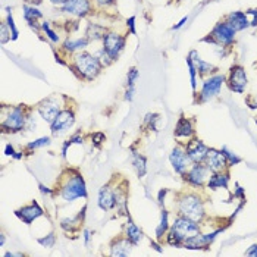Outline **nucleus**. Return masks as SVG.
I'll use <instances>...</instances> for the list:
<instances>
[{
	"label": "nucleus",
	"mask_w": 257,
	"mask_h": 257,
	"mask_svg": "<svg viewBox=\"0 0 257 257\" xmlns=\"http://www.w3.org/2000/svg\"><path fill=\"white\" fill-rule=\"evenodd\" d=\"M226 87L229 88V91L235 93V94H242L248 85V77L245 72V68L239 63H234L229 68V72L225 79Z\"/></svg>",
	"instance_id": "0eeeda50"
},
{
	"label": "nucleus",
	"mask_w": 257,
	"mask_h": 257,
	"mask_svg": "<svg viewBox=\"0 0 257 257\" xmlns=\"http://www.w3.org/2000/svg\"><path fill=\"white\" fill-rule=\"evenodd\" d=\"M5 242H6V237H5V234H2V235H0V247H3Z\"/></svg>",
	"instance_id": "e2e57ef3"
},
{
	"label": "nucleus",
	"mask_w": 257,
	"mask_h": 257,
	"mask_svg": "<svg viewBox=\"0 0 257 257\" xmlns=\"http://www.w3.org/2000/svg\"><path fill=\"white\" fill-rule=\"evenodd\" d=\"M225 228H219L216 231H212V232H207V234H198L194 237L187 238L184 241V245L182 248H188V250H206L215 239L218 237L220 232H223Z\"/></svg>",
	"instance_id": "4468645a"
},
{
	"label": "nucleus",
	"mask_w": 257,
	"mask_h": 257,
	"mask_svg": "<svg viewBox=\"0 0 257 257\" xmlns=\"http://www.w3.org/2000/svg\"><path fill=\"white\" fill-rule=\"evenodd\" d=\"M229 171H223V172H215L210 174V177L207 179L206 187L212 191H218V190H228L229 187Z\"/></svg>",
	"instance_id": "5701e85b"
},
{
	"label": "nucleus",
	"mask_w": 257,
	"mask_h": 257,
	"mask_svg": "<svg viewBox=\"0 0 257 257\" xmlns=\"http://www.w3.org/2000/svg\"><path fill=\"white\" fill-rule=\"evenodd\" d=\"M245 256H250V257H257V244H253V245H250L247 250H245V253H244Z\"/></svg>",
	"instance_id": "3c124183"
},
{
	"label": "nucleus",
	"mask_w": 257,
	"mask_h": 257,
	"mask_svg": "<svg viewBox=\"0 0 257 257\" xmlns=\"http://www.w3.org/2000/svg\"><path fill=\"white\" fill-rule=\"evenodd\" d=\"M24 11V20L28 22V25L31 28H34L36 31H40L41 27H37V21L43 18V12L36 6H30V5H24L22 8Z\"/></svg>",
	"instance_id": "a878e982"
},
{
	"label": "nucleus",
	"mask_w": 257,
	"mask_h": 257,
	"mask_svg": "<svg viewBox=\"0 0 257 257\" xmlns=\"http://www.w3.org/2000/svg\"><path fill=\"white\" fill-rule=\"evenodd\" d=\"M9 40H12L11 30H9L8 24H6V22H3V24H2V43L5 44V43H8Z\"/></svg>",
	"instance_id": "37998d69"
},
{
	"label": "nucleus",
	"mask_w": 257,
	"mask_h": 257,
	"mask_svg": "<svg viewBox=\"0 0 257 257\" xmlns=\"http://www.w3.org/2000/svg\"><path fill=\"white\" fill-rule=\"evenodd\" d=\"M90 238H91V231L90 229H84V244L85 245L90 244Z\"/></svg>",
	"instance_id": "4d7b16f0"
},
{
	"label": "nucleus",
	"mask_w": 257,
	"mask_h": 257,
	"mask_svg": "<svg viewBox=\"0 0 257 257\" xmlns=\"http://www.w3.org/2000/svg\"><path fill=\"white\" fill-rule=\"evenodd\" d=\"M245 14L250 21V27H257V8H251V9L245 11Z\"/></svg>",
	"instance_id": "79ce46f5"
},
{
	"label": "nucleus",
	"mask_w": 257,
	"mask_h": 257,
	"mask_svg": "<svg viewBox=\"0 0 257 257\" xmlns=\"http://www.w3.org/2000/svg\"><path fill=\"white\" fill-rule=\"evenodd\" d=\"M210 171L204 163H193L188 171L184 174L182 178L185 179V182L194 188H204L207 184V179L210 177Z\"/></svg>",
	"instance_id": "6e6552de"
},
{
	"label": "nucleus",
	"mask_w": 257,
	"mask_h": 257,
	"mask_svg": "<svg viewBox=\"0 0 257 257\" xmlns=\"http://www.w3.org/2000/svg\"><path fill=\"white\" fill-rule=\"evenodd\" d=\"M134 94H136V87H126L123 99L126 100V101H133L134 100Z\"/></svg>",
	"instance_id": "49530a36"
},
{
	"label": "nucleus",
	"mask_w": 257,
	"mask_h": 257,
	"mask_svg": "<svg viewBox=\"0 0 257 257\" xmlns=\"http://www.w3.org/2000/svg\"><path fill=\"white\" fill-rule=\"evenodd\" d=\"M69 141H71V144H82L84 143V139H82V136L77 133V134H74L72 137H69Z\"/></svg>",
	"instance_id": "603ef678"
},
{
	"label": "nucleus",
	"mask_w": 257,
	"mask_h": 257,
	"mask_svg": "<svg viewBox=\"0 0 257 257\" xmlns=\"http://www.w3.org/2000/svg\"><path fill=\"white\" fill-rule=\"evenodd\" d=\"M165 242L168 245H171V247H178V248H181L184 245V239L179 237L174 229H171V228H169V231L165 235Z\"/></svg>",
	"instance_id": "473e14b6"
},
{
	"label": "nucleus",
	"mask_w": 257,
	"mask_h": 257,
	"mask_svg": "<svg viewBox=\"0 0 257 257\" xmlns=\"http://www.w3.org/2000/svg\"><path fill=\"white\" fill-rule=\"evenodd\" d=\"M68 0H50V3H53V5H56V6H62L63 3H66Z\"/></svg>",
	"instance_id": "bf43d9fd"
},
{
	"label": "nucleus",
	"mask_w": 257,
	"mask_h": 257,
	"mask_svg": "<svg viewBox=\"0 0 257 257\" xmlns=\"http://www.w3.org/2000/svg\"><path fill=\"white\" fill-rule=\"evenodd\" d=\"M225 79L226 75L223 74H213L210 77H206L203 78V85L200 88V91L196 93V103L197 104H203V103H207L210 100L216 99L225 84Z\"/></svg>",
	"instance_id": "423d86ee"
},
{
	"label": "nucleus",
	"mask_w": 257,
	"mask_h": 257,
	"mask_svg": "<svg viewBox=\"0 0 257 257\" xmlns=\"http://www.w3.org/2000/svg\"><path fill=\"white\" fill-rule=\"evenodd\" d=\"M188 58L194 62V65H196V68H197L198 77L206 78V77H210V75H213V74H218V66H215L213 63H210V62H207V60L201 59L197 50H190Z\"/></svg>",
	"instance_id": "aec40b11"
},
{
	"label": "nucleus",
	"mask_w": 257,
	"mask_h": 257,
	"mask_svg": "<svg viewBox=\"0 0 257 257\" xmlns=\"http://www.w3.org/2000/svg\"><path fill=\"white\" fill-rule=\"evenodd\" d=\"M133 247H134V244L128 239V238L125 237V235H122V237L118 238H113L112 239V242H110V256L113 257H126L131 254V251H133Z\"/></svg>",
	"instance_id": "4be33fe9"
},
{
	"label": "nucleus",
	"mask_w": 257,
	"mask_h": 257,
	"mask_svg": "<svg viewBox=\"0 0 257 257\" xmlns=\"http://www.w3.org/2000/svg\"><path fill=\"white\" fill-rule=\"evenodd\" d=\"M126 28H128V31H130L133 36L137 34V30H136V17H130V18L126 20Z\"/></svg>",
	"instance_id": "a18cd8bd"
},
{
	"label": "nucleus",
	"mask_w": 257,
	"mask_h": 257,
	"mask_svg": "<svg viewBox=\"0 0 257 257\" xmlns=\"http://www.w3.org/2000/svg\"><path fill=\"white\" fill-rule=\"evenodd\" d=\"M60 110H62V104H60L59 100H58V96L47 97V99L41 100L39 104H37L39 115L49 125L56 119V116L60 113Z\"/></svg>",
	"instance_id": "9b49d317"
},
{
	"label": "nucleus",
	"mask_w": 257,
	"mask_h": 257,
	"mask_svg": "<svg viewBox=\"0 0 257 257\" xmlns=\"http://www.w3.org/2000/svg\"><path fill=\"white\" fill-rule=\"evenodd\" d=\"M62 12L75 18H85L93 12L91 0H68L60 6Z\"/></svg>",
	"instance_id": "2eb2a0df"
},
{
	"label": "nucleus",
	"mask_w": 257,
	"mask_h": 257,
	"mask_svg": "<svg viewBox=\"0 0 257 257\" xmlns=\"http://www.w3.org/2000/svg\"><path fill=\"white\" fill-rule=\"evenodd\" d=\"M3 256L5 257H21L22 256V253H11V251H9V253H5Z\"/></svg>",
	"instance_id": "052dcab7"
},
{
	"label": "nucleus",
	"mask_w": 257,
	"mask_h": 257,
	"mask_svg": "<svg viewBox=\"0 0 257 257\" xmlns=\"http://www.w3.org/2000/svg\"><path fill=\"white\" fill-rule=\"evenodd\" d=\"M225 21L235 30V31H244L247 28H250V21L247 18V14L242 11H235L231 12L225 17Z\"/></svg>",
	"instance_id": "b1692460"
},
{
	"label": "nucleus",
	"mask_w": 257,
	"mask_h": 257,
	"mask_svg": "<svg viewBox=\"0 0 257 257\" xmlns=\"http://www.w3.org/2000/svg\"><path fill=\"white\" fill-rule=\"evenodd\" d=\"M185 22H188V17H184V18L179 21L177 25H174V27H172V30H174V31H177V30H179V28H182V27L185 25Z\"/></svg>",
	"instance_id": "6e6d98bb"
},
{
	"label": "nucleus",
	"mask_w": 257,
	"mask_h": 257,
	"mask_svg": "<svg viewBox=\"0 0 257 257\" xmlns=\"http://www.w3.org/2000/svg\"><path fill=\"white\" fill-rule=\"evenodd\" d=\"M184 146H185L188 158L193 163H204L207 152H209V147L204 144V141L194 137V139L188 140L187 143H184Z\"/></svg>",
	"instance_id": "dca6fc26"
},
{
	"label": "nucleus",
	"mask_w": 257,
	"mask_h": 257,
	"mask_svg": "<svg viewBox=\"0 0 257 257\" xmlns=\"http://www.w3.org/2000/svg\"><path fill=\"white\" fill-rule=\"evenodd\" d=\"M171 229H174L184 241H185L187 238L198 235V234L201 232V228H200V225H198L197 222L185 218V216H182V215H177L174 223L171 225Z\"/></svg>",
	"instance_id": "9d476101"
},
{
	"label": "nucleus",
	"mask_w": 257,
	"mask_h": 257,
	"mask_svg": "<svg viewBox=\"0 0 257 257\" xmlns=\"http://www.w3.org/2000/svg\"><path fill=\"white\" fill-rule=\"evenodd\" d=\"M131 163H133V168L137 174L139 178H144L146 174H147V159L146 156H143L139 152H134L131 153Z\"/></svg>",
	"instance_id": "cd10ccee"
},
{
	"label": "nucleus",
	"mask_w": 257,
	"mask_h": 257,
	"mask_svg": "<svg viewBox=\"0 0 257 257\" xmlns=\"http://www.w3.org/2000/svg\"><path fill=\"white\" fill-rule=\"evenodd\" d=\"M103 50L109 55V58L110 59L115 60L118 59V56L120 55V52L123 50V47H125V43H126V40L123 36H120L118 33H106V36L103 37Z\"/></svg>",
	"instance_id": "f8f14e48"
},
{
	"label": "nucleus",
	"mask_w": 257,
	"mask_h": 257,
	"mask_svg": "<svg viewBox=\"0 0 257 257\" xmlns=\"http://www.w3.org/2000/svg\"><path fill=\"white\" fill-rule=\"evenodd\" d=\"M22 158H24V153H22V152H17V153L14 155V159H15V160H21Z\"/></svg>",
	"instance_id": "680f3d73"
},
{
	"label": "nucleus",
	"mask_w": 257,
	"mask_h": 257,
	"mask_svg": "<svg viewBox=\"0 0 257 257\" xmlns=\"http://www.w3.org/2000/svg\"><path fill=\"white\" fill-rule=\"evenodd\" d=\"M245 104L248 106V109H251V110H256L257 109V97H254V96H247V97H245Z\"/></svg>",
	"instance_id": "de8ad7c7"
},
{
	"label": "nucleus",
	"mask_w": 257,
	"mask_h": 257,
	"mask_svg": "<svg viewBox=\"0 0 257 257\" xmlns=\"http://www.w3.org/2000/svg\"><path fill=\"white\" fill-rule=\"evenodd\" d=\"M169 228H171V223H169V212L166 209H163L162 213H160L159 225L156 226V239L162 242L165 235H166V232L169 231Z\"/></svg>",
	"instance_id": "c756f323"
},
{
	"label": "nucleus",
	"mask_w": 257,
	"mask_h": 257,
	"mask_svg": "<svg viewBox=\"0 0 257 257\" xmlns=\"http://www.w3.org/2000/svg\"><path fill=\"white\" fill-rule=\"evenodd\" d=\"M140 77V71L137 68H131L126 74V81H125V88L126 87H136V82Z\"/></svg>",
	"instance_id": "58836bf2"
},
{
	"label": "nucleus",
	"mask_w": 257,
	"mask_h": 257,
	"mask_svg": "<svg viewBox=\"0 0 257 257\" xmlns=\"http://www.w3.org/2000/svg\"><path fill=\"white\" fill-rule=\"evenodd\" d=\"M234 197L238 198V200H241V203H244L245 201V190L239 185V184H235V190H234Z\"/></svg>",
	"instance_id": "c03bdc74"
},
{
	"label": "nucleus",
	"mask_w": 257,
	"mask_h": 257,
	"mask_svg": "<svg viewBox=\"0 0 257 257\" xmlns=\"http://www.w3.org/2000/svg\"><path fill=\"white\" fill-rule=\"evenodd\" d=\"M254 68H256V69H257V62H256V63H254Z\"/></svg>",
	"instance_id": "0e129e2a"
},
{
	"label": "nucleus",
	"mask_w": 257,
	"mask_h": 257,
	"mask_svg": "<svg viewBox=\"0 0 257 257\" xmlns=\"http://www.w3.org/2000/svg\"><path fill=\"white\" fill-rule=\"evenodd\" d=\"M17 152H15V147L12 146V144H6V147H5V155L6 156H11V158H14V155H15Z\"/></svg>",
	"instance_id": "864d4df0"
},
{
	"label": "nucleus",
	"mask_w": 257,
	"mask_h": 257,
	"mask_svg": "<svg viewBox=\"0 0 257 257\" xmlns=\"http://www.w3.org/2000/svg\"><path fill=\"white\" fill-rule=\"evenodd\" d=\"M123 235L128 238L134 245H137L139 242H141V239L144 238L143 231H141L139 226L134 223V220L130 218V216H128L126 223L123 225Z\"/></svg>",
	"instance_id": "393cba45"
},
{
	"label": "nucleus",
	"mask_w": 257,
	"mask_h": 257,
	"mask_svg": "<svg viewBox=\"0 0 257 257\" xmlns=\"http://www.w3.org/2000/svg\"><path fill=\"white\" fill-rule=\"evenodd\" d=\"M178 215L191 219L197 223H201L206 218V209L204 201L196 193H185L177 201Z\"/></svg>",
	"instance_id": "7ed1b4c3"
},
{
	"label": "nucleus",
	"mask_w": 257,
	"mask_h": 257,
	"mask_svg": "<svg viewBox=\"0 0 257 257\" xmlns=\"http://www.w3.org/2000/svg\"><path fill=\"white\" fill-rule=\"evenodd\" d=\"M37 242H39L40 245H43V247L53 248L55 244H56V237H55V234L52 232V234H49V235H46V237L37 238Z\"/></svg>",
	"instance_id": "ea45409f"
},
{
	"label": "nucleus",
	"mask_w": 257,
	"mask_h": 257,
	"mask_svg": "<svg viewBox=\"0 0 257 257\" xmlns=\"http://www.w3.org/2000/svg\"><path fill=\"white\" fill-rule=\"evenodd\" d=\"M174 136H175L177 140H187V141L194 139L196 137V123H194V119L187 118L184 113H181L178 122L175 125Z\"/></svg>",
	"instance_id": "6ab92c4d"
},
{
	"label": "nucleus",
	"mask_w": 257,
	"mask_h": 257,
	"mask_svg": "<svg viewBox=\"0 0 257 257\" xmlns=\"http://www.w3.org/2000/svg\"><path fill=\"white\" fill-rule=\"evenodd\" d=\"M178 2H184V0H178Z\"/></svg>",
	"instance_id": "69168bd1"
},
{
	"label": "nucleus",
	"mask_w": 257,
	"mask_h": 257,
	"mask_svg": "<svg viewBox=\"0 0 257 257\" xmlns=\"http://www.w3.org/2000/svg\"><path fill=\"white\" fill-rule=\"evenodd\" d=\"M88 44H90V40L87 39V37H81V39H71V37H68V39L63 41V46L62 47L66 52L74 53V52H78V50L85 49Z\"/></svg>",
	"instance_id": "c85d7f7f"
},
{
	"label": "nucleus",
	"mask_w": 257,
	"mask_h": 257,
	"mask_svg": "<svg viewBox=\"0 0 257 257\" xmlns=\"http://www.w3.org/2000/svg\"><path fill=\"white\" fill-rule=\"evenodd\" d=\"M85 210H87V206H84V207H82V210L79 212L77 216H74V218L62 219V220H60V226H62V229H63L65 232H74L75 229H78L79 226L82 225V222H84Z\"/></svg>",
	"instance_id": "bb28decb"
},
{
	"label": "nucleus",
	"mask_w": 257,
	"mask_h": 257,
	"mask_svg": "<svg viewBox=\"0 0 257 257\" xmlns=\"http://www.w3.org/2000/svg\"><path fill=\"white\" fill-rule=\"evenodd\" d=\"M97 204L101 210L110 212L116 207V197H115V190L110 188V185H103L99 190V198Z\"/></svg>",
	"instance_id": "412c9836"
},
{
	"label": "nucleus",
	"mask_w": 257,
	"mask_h": 257,
	"mask_svg": "<svg viewBox=\"0 0 257 257\" xmlns=\"http://www.w3.org/2000/svg\"><path fill=\"white\" fill-rule=\"evenodd\" d=\"M75 123V113L72 109L65 107L60 110V113L56 116V119L50 123V133L53 137H58L62 133L68 131L69 128H72Z\"/></svg>",
	"instance_id": "ddd939ff"
},
{
	"label": "nucleus",
	"mask_w": 257,
	"mask_h": 257,
	"mask_svg": "<svg viewBox=\"0 0 257 257\" xmlns=\"http://www.w3.org/2000/svg\"><path fill=\"white\" fill-rule=\"evenodd\" d=\"M235 36H237V31L226 21L222 20L213 27V30L207 34V37L203 39V41L213 44L215 47L222 46L225 49H229L235 43Z\"/></svg>",
	"instance_id": "39448f33"
},
{
	"label": "nucleus",
	"mask_w": 257,
	"mask_h": 257,
	"mask_svg": "<svg viewBox=\"0 0 257 257\" xmlns=\"http://www.w3.org/2000/svg\"><path fill=\"white\" fill-rule=\"evenodd\" d=\"M43 215H44V210L41 209L39 203L34 201V200L30 204H25V206H22V207L15 210V216L25 225H31L36 219L41 218Z\"/></svg>",
	"instance_id": "a211bd4d"
},
{
	"label": "nucleus",
	"mask_w": 257,
	"mask_h": 257,
	"mask_svg": "<svg viewBox=\"0 0 257 257\" xmlns=\"http://www.w3.org/2000/svg\"><path fill=\"white\" fill-rule=\"evenodd\" d=\"M204 165L209 168V171L212 174L229 171L226 158H225V155L222 153L220 149H212V147H209V152H207V156H206V160H204Z\"/></svg>",
	"instance_id": "f3484780"
},
{
	"label": "nucleus",
	"mask_w": 257,
	"mask_h": 257,
	"mask_svg": "<svg viewBox=\"0 0 257 257\" xmlns=\"http://www.w3.org/2000/svg\"><path fill=\"white\" fill-rule=\"evenodd\" d=\"M94 3L100 6V8H107V6H112L116 3V0H94Z\"/></svg>",
	"instance_id": "8fccbe9b"
},
{
	"label": "nucleus",
	"mask_w": 257,
	"mask_h": 257,
	"mask_svg": "<svg viewBox=\"0 0 257 257\" xmlns=\"http://www.w3.org/2000/svg\"><path fill=\"white\" fill-rule=\"evenodd\" d=\"M150 245H152L158 253H162V251H163V248H160V244H158V239H152V241H150Z\"/></svg>",
	"instance_id": "13d9d810"
},
{
	"label": "nucleus",
	"mask_w": 257,
	"mask_h": 257,
	"mask_svg": "<svg viewBox=\"0 0 257 257\" xmlns=\"http://www.w3.org/2000/svg\"><path fill=\"white\" fill-rule=\"evenodd\" d=\"M71 68L78 75V78L85 81H93L100 75L103 65L96 55H91L88 52H81L74 56Z\"/></svg>",
	"instance_id": "f03ea898"
},
{
	"label": "nucleus",
	"mask_w": 257,
	"mask_h": 257,
	"mask_svg": "<svg viewBox=\"0 0 257 257\" xmlns=\"http://www.w3.org/2000/svg\"><path fill=\"white\" fill-rule=\"evenodd\" d=\"M220 150H222V153L225 155V158H226V162H228V166H229V168H232V166H235V165H239V163L242 162V159L239 158V156H237L232 150H229L226 146H223Z\"/></svg>",
	"instance_id": "f704fd0d"
},
{
	"label": "nucleus",
	"mask_w": 257,
	"mask_h": 257,
	"mask_svg": "<svg viewBox=\"0 0 257 257\" xmlns=\"http://www.w3.org/2000/svg\"><path fill=\"white\" fill-rule=\"evenodd\" d=\"M104 141H106V136L103 133H94V134H91V144L96 149H100Z\"/></svg>",
	"instance_id": "a19ab883"
},
{
	"label": "nucleus",
	"mask_w": 257,
	"mask_h": 257,
	"mask_svg": "<svg viewBox=\"0 0 257 257\" xmlns=\"http://www.w3.org/2000/svg\"><path fill=\"white\" fill-rule=\"evenodd\" d=\"M166 194H168V190H166V188H163V190H160V191H159V196H158L159 204H165V197H166Z\"/></svg>",
	"instance_id": "5fc2aeb1"
},
{
	"label": "nucleus",
	"mask_w": 257,
	"mask_h": 257,
	"mask_svg": "<svg viewBox=\"0 0 257 257\" xmlns=\"http://www.w3.org/2000/svg\"><path fill=\"white\" fill-rule=\"evenodd\" d=\"M6 24H8L9 30H11V36H12V40H14V41H15V40H18V37H20V31H18V28H17V25H15V21H14V15H12V12H11V8H8Z\"/></svg>",
	"instance_id": "e433bc0d"
},
{
	"label": "nucleus",
	"mask_w": 257,
	"mask_h": 257,
	"mask_svg": "<svg viewBox=\"0 0 257 257\" xmlns=\"http://www.w3.org/2000/svg\"><path fill=\"white\" fill-rule=\"evenodd\" d=\"M160 118L159 113H147L144 116V128L150 130V131H158V120Z\"/></svg>",
	"instance_id": "c9c22d12"
},
{
	"label": "nucleus",
	"mask_w": 257,
	"mask_h": 257,
	"mask_svg": "<svg viewBox=\"0 0 257 257\" xmlns=\"http://www.w3.org/2000/svg\"><path fill=\"white\" fill-rule=\"evenodd\" d=\"M52 143V139L50 137H40V139L34 140V141H30L27 146H25V150L27 152H34L37 149H43V147H47L50 146Z\"/></svg>",
	"instance_id": "2f4dec72"
},
{
	"label": "nucleus",
	"mask_w": 257,
	"mask_h": 257,
	"mask_svg": "<svg viewBox=\"0 0 257 257\" xmlns=\"http://www.w3.org/2000/svg\"><path fill=\"white\" fill-rule=\"evenodd\" d=\"M169 162L172 165V169L175 171V174H178L179 177H184V174L188 171V168L193 165V162L190 160L188 155H187V150H185V146L182 143H178L171 155H169Z\"/></svg>",
	"instance_id": "1a4fd4ad"
},
{
	"label": "nucleus",
	"mask_w": 257,
	"mask_h": 257,
	"mask_svg": "<svg viewBox=\"0 0 257 257\" xmlns=\"http://www.w3.org/2000/svg\"><path fill=\"white\" fill-rule=\"evenodd\" d=\"M39 188H40V191H41V194H44V196H49V197H52V196L55 194V191H53L52 188L46 187L44 184H39Z\"/></svg>",
	"instance_id": "09e8293b"
},
{
	"label": "nucleus",
	"mask_w": 257,
	"mask_h": 257,
	"mask_svg": "<svg viewBox=\"0 0 257 257\" xmlns=\"http://www.w3.org/2000/svg\"><path fill=\"white\" fill-rule=\"evenodd\" d=\"M187 66H188V71H190V82H191V88H193V93L196 94L197 93V68H196V65H194V62L190 59L188 56H187Z\"/></svg>",
	"instance_id": "72a5a7b5"
},
{
	"label": "nucleus",
	"mask_w": 257,
	"mask_h": 257,
	"mask_svg": "<svg viewBox=\"0 0 257 257\" xmlns=\"http://www.w3.org/2000/svg\"><path fill=\"white\" fill-rule=\"evenodd\" d=\"M107 30L104 27H101L99 24H88L87 27V33L85 37L90 41H96V40H103V37L106 36Z\"/></svg>",
	"instance_id": "7c9ffc66"
},
{
	"label": "nucleus",
	"mask_w": 257,
	"mask_h": 257,
	"mask_svg": "<svg viewBox=\"0 0 257 257\" xmlns=\"http://www.w3.org/2000/svg\"><path fill=\"white\" fill-rule=\"evenodd\" d=\"M40 27H41V30H43V31L46 33L47 39L50 40L52 43H58V41H59V36H58V34H56V33H55V31L52 30V27H50V22L44 21V22H43V24H41Z\"/></svg>",
	"instance_id": "4c0bfd02"
},
{
	"label": "nucleus",
	"mask_w": 257,
	"mask_h": 257,
	"mask_svg": "<svg viewBox=\"0 0 257 257\" xmlns=\"http://www.w3.org/2000/svg\"><path fill=\"white\" fill-rule=\"evenodd\" d=\"M59 194L68 203L75 201L77 198H87V187L81 174L69 171V175L65 177L60 184Z\"/></svg>",
	"instance_id": "20e7f679"
},
{
	"label": "nucleus",
	"mask_w": 257,
	"mask_h": 257,
	"mask_svg": "<svg viewBox=\"0 0 257 257\" xmlns=\"http://www.w3.org/2000/svg\"><path fill=\"white\" fill-rule=\"evenodd\" d=\"M30 113L24 104L2 109V131L5 134H17L27 128Z\"/></svg>",
	"instance_id": "f257e3e1"
}]
</instances>
